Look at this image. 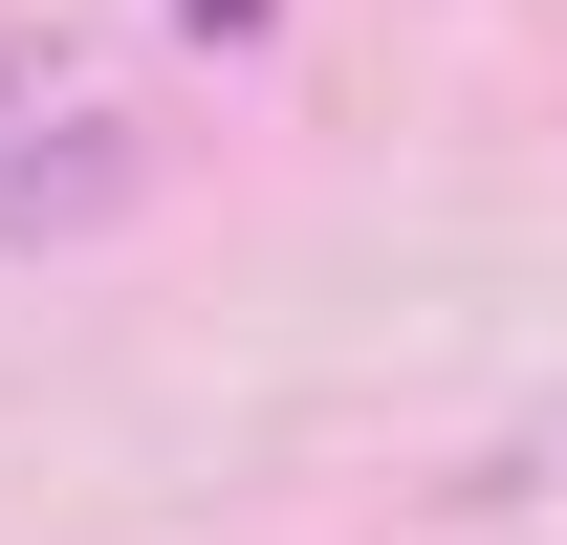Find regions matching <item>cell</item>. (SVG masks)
<instances>
[{
  "label": "cell",
  "mask_w": 567,
  "mask_h": 545,
  "mask_svg": "<svg viewBox=\"0 0 567 545\" xmlns=\"http://www.w3.org/2000/svg\"><path fill=\"white\" fill-rule=\"evenodd\" d=\"M153 153L132 132H66V153H0V240H87V218H132Z\"/></svg>",
  "instance_id": "6da1fadb"
},
{
  "label": "cell",
  "mask_w": 567,
  "mask_h": 545,
  "mask_svg": "<svg viewBox=\"0 0 567 545\" xmlns=\"http://www.w3.org/2000/svg\"><path fill=\"white\" fill-rule=\"evenodd\" d=\"M175 22H197V44H262V22H284V0H175Z\"/></svg>",
  "instance_id": "7a4b0ae2"
},
{
  "label": "cell",
  "mask_w": 567,
  "mask_h": 545,
  "mask_svg": "<svg viewBox=\"0 0 567 545\" xmlns=\"http://www.w3.org/2000/svg\"><path fill=\"white\" fill-rule=\"evenodd\" d=\"M22 88H44V22H0V110H22Z\"/></svg>",
  "instance_id": "3957f363"
}]
</instances>
